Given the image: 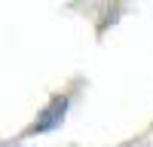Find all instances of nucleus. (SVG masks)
<instances>
[{"instance_id": "nucleus-1", "label": "nucleus", "mask_w": 153, "mask_h": 147, "mask_svg": "<svg viewBox=\"0 0 153 147\" xmlns=\"http://www.w3.org/2000/svg\"><path fill=\"white\" fill-rule=\"evenodd\" d=\"M68 114V95H55L52 101H49L43 110H40V117L34 120V126L25 132V135H40V132H52L55 126H61V120H65Z\"/></svg>"}]
</instances>
